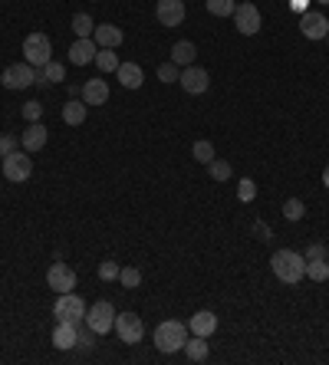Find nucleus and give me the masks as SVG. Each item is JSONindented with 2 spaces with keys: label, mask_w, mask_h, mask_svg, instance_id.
Listing matches in <instances>:
<instances>
[{
  "label": "nucleus",
  "mask_w": 329,
  "mask_h": 365,
  "mask_svg": "<svg viewBox=\"0 0 329 365\" xmlns=\"http://www.w3.org/2000/svg\"><path fill=\"white\" fill-rule=\"evenodd\" d=\"M326 43H329V36H326Z\"/></svg>",
  "instance_id": "c03bdc74"
},
{
  "label": "nucleus",
  "mask_w": 329,
  "mask_h": 365,
  "mask_svg": "<svg viewBox=\"0 0 329 365\" xmlns=\"http://www.w3.org/2000/svg\"><path fill=\"white\" fill-rule=\"evenodd\" d=\"M86 309L89 306L76 296L73 289L70 293H56V303H53V316L66 322H86Z\"/></svg>",
  "instance_id": "423d86ee"
},
{
  "label": "nucleus",
  "mask_w": 329,
  "mask_h": 365,
  "mask_svg": "<svg viewBox=\"0 0 329 365\" xmlns=\"http://www.w3.org/2000/svg\"><path fill=\"white\" fill-rule=\"evenodd\" d=\"M96 53H99V46H96V40H92V36H86V40H76V43L70 46V63H73V66L96 63Z\"/></svg>",
  "instance_id": "a211bd4d"
},
{
  "label": "nucleus",
  "mask_w": 329,
  "mask_h": 365,
  "mask_svg": "<svg viewBox=\"0 0 329 365\" xmlns=\"http://www.w3.org/2000/svg\"><path fill=\"white\" fill-rule=\"evenodd\" d=\"M17 145H20V138H14V135H0V158H7L10 152H17Z\"/></svg>",
  "instance_id": "4c0bfd02"
},
{
  "label": "nucleus",
  "mask_w": 329,
  "mask_h": 365,
  "mask_svg": "<svg viewBox=\"0 0 329 365\" xmlns=\"http://www.w3.org/2000/svg\"><path fill=\"white\" fill-rule=\"evenodd\" d=\"M70 27H73L76 40H86V36H92V33H96V20H92L89 14H76Z\"/></svg>",
  "instance_id": "cd10ccee"
},
{
  "label": "nucleus",
  "mask_w": 329,
  "mask_h": 365,
  "mask_svg": "<svg viewBox=\"0 0 329 365\" xmlns=\"http://www.w3.org/2000/svg\"><path fill=\"white\" fill-rule=\"evenodd\" d=\"M116 79H119L125 89H142L145 73H142V66H138V63H122L119 69H116Z\"/></svg>",
  "instance_id": "aec40b11"
},
{
  "label": "nucleus",
  "mask_w": 329,
  "mask_h": 365,
  "mask_svg": "<svg viewBox=\"0 0 329 365\" xmlns=\"http://www.w3.org/2000/svg\"><path fill=\"white\" fill-rule=\"evenodd\" d=\"M290 7H293L297 14H306V10H310V7H306V0H290Z\"/></svg>",
  "instance_id": "a19ab883"
},
{
  "label": "nucleus",
  "mask_w": 329,
  "mask_h": 365,
  "mask_svg": "<svg viewBox=\"0 0 329 365\" xmlns=\"http://www.w3.org/2000/svg\"><path fill=\"white\" fill-rule=\"evenodd\" d=\"M188 333L211 339V335L217 333V316H214L211 309H198L195 316H191V322H188Z\"/></svg>",
  "instance_id": "f3484780"
},
{
  "label": "nucleus",
  "mask_w": 329,
  "mask_h": 365,
  "mask_svg": "<svg viewBox=\"0 0 329 365\" xmlns=\"http://www.w3.org/2000/svg\"><path fill=\"white\" fill-rule=\"evenodd\" d=\"M46 287L53 289V293H70L76 289V270L70 263H50V270H46Z\"/></svg>",
  "instance_id": "1a4fd4ad"
},
{
  "label": "nucleus",
  "mask_w": 329,
  "mask_h": 365,
  "mask_svg": "<svg viewBox=\"0 0 329 365\" xmlns=\"http://www.w3.org/2000/svg\"><path fill=\"white\" fill-rule=\"evenodd\" d=\"M184 355H188V362H208V355H211L208 339H204V335H188Z\"/></svg>",
  "instance_id": "412c9836"
},
{
  "label": "nucleus",
  "mask_w": 329,
  "mask_h": 365,
  "mask_svg": "<svg viewBox=\"0 0 329 365\" xmlns=\"http://www.w3.org/2000/svg\"><path fill=\"white\" fill-rule=\"evenodd\" d=\"M96 66H99L103 73H116V69L122 66V60H119V53H116V49L99 46V53H96Z\"/></svg>",
  "instance_id": "393cba45"
},
{
  "label": "nucleus",
  "mask_w": 329,
  "mask_h": 365,
  "mask_svg": "<svg viewBox=\"0 0 329 365\" xmlns=\"http://www.w3.org/2000/svg\"><path fill=\"white\" fill-rule=\"evenodd\" d=\"M184 0H158L155 3V16H158V23H162L164 30H171V27H181L184 23Z\"/></svg>",
  "instance_id": "ddd939ff"
},
{
  "label": "nucleus",
  "mask_w": 329,
  "mask_h": 365,
  "mask_svg": "<svg viewBox=\"0 0 329 365\" xmlns=\"http://www.w3.org/2000/svg\"><path fill=\"white\" fill-rule=\"evenodd\" d=\"M119 283L125 289H135L138 283H142V270H138V267H122V270H119Z\"/></svg>",
  "instance_id": "2f4dec72"
},
{
  "label": "nucleus",
  "mask_w": 329,
  "mask_h": 365,
  "mask_svg": "<svg viewBox=\"0 0 329 365\" xmlns=\"http://www.w3.org/2000/svg\"><path fill=\"white\" fill-rule=\"evenodd\" d=\"M119 263H116V260H103V263H99V280H103V283H112V280H119Z\"/></svg>",
  "instance_id": "f704fd0d"
},
{
  "label": "nucleus",
  "mask_w": 329,
  "mask_h": 365,
  "mask_svg": "<svg viewBox=\"0 0 329 365\" xmlns=\"http://www.w3.org/2000/svg\"><path fill=\"white\" fill-rule=\"evenodd\" d=\"M116 306L109 303V300H99V303H92L89 309H86V326H89L96 335H105L116 329Z\"/></svg>",
  "instance_id": "20e7f679"
},
{
  "label": "nucleus",
  "mask_w": 329,
  "mask_h": 365,
  "mask_svg": "<svg viewBox=\"0 0 329 365\" xmlns=\"http://www.w3.org/2000/svg\"><path fill=\"white\" fill-rule=\"evenodd\" d=\"M303 214H306V204H303L299 198L284 201V217L286 221H303Z\"/></svg>",
  "instance_id": "72a5a7b5"
},
{
  "label": "nucleus",
  "mask_w": 329,
  "mask_h": 365,
  "mask_svg": "<svg viewBox=\"0 0 329 365\" xmlns=\"http://www.w3.org/2000/svg\"><path fill=\"white\" fill-rule=\"evenodd\" d=\"M92 346H96V333H92L89 326H83V322H79V335H76V349H79V352H92Z\"/></svg>",
  "instance_id": "473e14b6"
},
{
  "label": "nucleus",
  "mask_w": 329,
  "mask_h": 365,
  "mask_svg": "<svg viewBox=\"0 0 329 365\" xmlns=\"http://www.w3.org/2000/svg\"><path fill=\"white\" fill-rule=\"evenodd\" d=\"M92 40H96V46H109V49H116V46H122L125 33H122L116 23H96V33H92Z\"/></svg>",
  "instance_id": "6ab92c4d"
},
{
  "label": "nucleus",
  "mask_w": 329,
  "mask_h": 365,
  "mask_svg": "<svg viewBox=\"0 0 329 365\" xmlns=\"http://www.w3.org/2000/svg\"><path fill=\"white\" fill-rule=\"evenodd\" d=\"M23 60L30 63V66H36V69H43L46 63L53 60V43H50L46 33H30L23 40Z\"/></svg>",
  "instance_id": "39448f33"
},
{
  "label": "nucleus",
  "mask_w": 329,
  "mask_h": 365,
  "mask_svg": "<svg viewBox=\"0 0 329 365\" xmlns=\"http://www.w3.org/2000/svg\"><path fill=\"white\" fill-rule=\"evenodd\" d=\"M231 171H234V168H231V162H224V158H214V162L208 165V175L214 178V181H227Z\"/></svg>",
  "instance_id": "c756f323"
},
{
  "label": "nucleus",
  "mask_w": 329,
  "mask_h": 365,
  "mask_svg": "<svg viewBox=\"0 0 329 365\" xmlns=\"http://www.w3.org/2000/svg\"><path fill=\"white\" fill-rule=\"evenodd\" d=\"M116 335H119L125 346H138L142 335H145L142 316H138V313H119V316H116Z\"/></svg>",
  "instance_id": "6e6552de"
},
{
  "label": "nucleus",
  "mask_w": 329,
  "mask_h": 365,
  "mask_svg": "<svg viewBox=\"0 0 329 365\" xmlns=\"http://www.w3.org/2000/svg\"><path fill=\"white\" fill-rule=\"evenodd\" d=\"M46 135H50V132H46L43 122H30V125L23 129V135H20V145H23V152H30V155L40 152V148L46 145Z\"/></svg>",
  "instance_id": "dca6fc26"
},
{
  "label": "nucleus",
  "mask_w": 329,
  "mask_h": 365,
  "mask_svg": "<svg viewBox=\"0 0 329 365\" xmlns=\"http://www.w3.org/2000/svg\"><path fill=\"white\" fill-rule=\"evenodd\" d=\"M0 171H3V178H7V181H14V184L30 181V175H33L30 152H10L7 158H0Z\"/></svg>",
  "instance_id": "7ed1b4c3"
},
{
  "label": "nucleus",
  "mask_w": 329,
  "mask_h": 365,
  "mask_svg": "<svg viewBox=\"0 0 329 365\" xmlns=\"http://www.w3.org/2000/svg\"><path fill=\"white\" fill-rule=\"evenodd\" d=\"M234 27H237V33H244V36H257L260 27H264L260 10H257L254 3H237V10H234Z\"/></svg>",
  "instance_id": "f8f14e48"
},
{
  "label": "nucleus",
  "mask_w": 329,
  "mask_h": 365,
  "mask_svg": "<svg viewBox=\"0 0 329 365\" xmlns=\"http://www.w3.org/2000/svg\"><path fill=\"white\" fill-rule=\"evenodd\" d=\"M188 326L178 320H168V322H158V329H155V349L164 352V355H171V352H181L184 349V342H188Z\"/></svg>",
  "instance_id": "f03ea898"
},
{
  "label": "nucleus",
  "mask_w": 329,
  "mask_h": 365,
  "mask_svg": "<svg viewBox=\"0 0 329 365\" xmlns=\"http://www.w3.org/2000/svg\"><path fill=\"white\" fill-rule=\"evenodd\" d=\"M306 260H316V257H329V247L326 243H310L306 247V254H303Z\"/></svg>",
  "instance_id": "58836bf2"
},
{
  "label": "nucleus",
  "mask_w": 329,
  "mask_h": 365,
  "mask_svg": "<svg viewBox=\"0 0 329 365\" xmlns=\"http://www.w3.org/2000/svg\"><path fill=\"white\" fill-rule=\"evenodd\" d=\"M323 184H326V188H329V165L323 168Z\"/></svg>",
  "instance_id": "79ce46f5"
},
{
  "label": "nucleus",
  "mask_w": 329,
  "mask_h": 365,
  "mask_svg": "<svg viewBox=\"0 0 329 365\" xmlns=\"http://www.w3.org/2000/svg\"><path fill=\"white\" fill-rule=\"evenodd\" d=\"M191 158L201 162V165H211V162L217 158V152H214V145H211L208 138H198L195 145H191Z\"/></svg>",
  "instance_id": "bb28decb"
},
{
  "label": "nucleus",
  "mask_w": 329,
  "mask_h": 365,
  "mask_svg": "<svg viewBox=\"0 0 329 365\" xmlns=\"http://www.w3.org/2000/svg\"><path fill=\"white\" fill-rule=\"evenodd\" d=\"M204 7H208L211 16H234L237 0H204Z\"/></svg>",
  "instance_id": "c85d7f7f"
},
{
  "label": "nucleus",
  "mask_w": 329,
  "mask_h": 365,
  "mask_svg": "<svg viewBox=\"0 0 329 365\" xmlns=\"http://www.w3.org/2000/svg\"><path fill=\"white\" fill-rule=\"evenodd\" d=\"M254 234L260 237V241H270V237H273V230H270L264 221H254Z\"/></svg>",
  "instance_id": "ea45409f"
},
{
  "label": "nucleus",
  "mask_w": 329,
  "mask_h": 365,
  "mask_svg": "<svg viewBox=\"0 0 329 365\" xmlns=\"http://www.w3.org/2000/svg\"><path fill=\"white\" fill-rule=\"evenodd\" d=\"M178 76H181V66H175L171 60L158 66V79H162L164 86H168V82H178Z\"/></svg>",
  "instance_id": "c9c22d12"
},
{
  "label": "nucleus",
  "mask_w": 329,
  "mask_h": 365,
  "mask_svg": "<svg viewBox=\"0 0 329 365\" xmlns=\"http://www.w3.org/2000/svg\"><path fill=\"white\" fill-rule=\"evenodd\" d=\"M299 33L306 40H326L329 36V16L323 10H306L299 14Z\"/></svg>",
  "instance_id": "9d476101"
},
{
  "label": "nucleus",
  "mask_w": 329,
  "mask_h": 365,
  "mask_svg": "<svg viewBox=\"0 0 329 365\" xmlns=\"http://www.w3.org/2000/svg\"><path fill=\"white\" fill-rule=\"evenodd\" d=\"M254 198H257V181H254V178H240V184H237V201H240V204H251Z\"/></svg>",
  "instance_id": "7c9ffc66"
},
{
  "label": "nucleus",
  "mask_w": 329,
  "mask_h": 365,
  "mask_svg": "<svg viewBox=\"0 0 329 365\" xmlns=\"http://www.w3.org/2000/svg\"><path fill=\"white\" fill-rule=\"evenodd\" d=\"M313 3H319V7H329V0H313Z\"/></svg>",
  "instance_id": "37998d69"
},
{
  "label": "nucleus",
  "mask_w": 329,
  "mask_h": 365,
  "mask_svg": "<svg viewBox=\"0 0 329 365\" xmlns=\"http://www.w3.org/2000/svg\"><path fill=\"white\" fill-rule=\"evenodd\" d=\"M195 56H198V46L191 43V40H178V43L171 46V63L181 66V69H184V66H191Z\"/></svg>",
  "instance_id": "4be33fe9"
},
{
  "label": "nucleus",
  "mask_w": 329,
  "mask_h": 365,
  "mask_svg": "<svg viewBox=\"0 0 329 365\" xmlns=\"http://www.w3.org/2000/svg\"><path fill=\"white\" fill-rule=\"evenodd\" d=\"M306 276H310L313 283H326L329 280V257L306 260Z\"/></svg>",
  "instance_id": "a878e982"
},
{
  "label": "nucleus",
  "mask_w": 329,
  "mask_h": 365,
  "mask_svg": "<svg viewBox=\"0 0 329 365\" xmlns=\"http://www.w3.org/2000/svg\"><path fill=\"white\" fill-rule=\"evenodd\" d=\"M66 79V66L63 63H56V60H50L40 69V79H36V86H50V82H63Z\"/></svg>",
  "instance_id": "b1692460"
},
{
  "label": "nucleus",
  "mask_w": 329,
  "mask_h": 365,
  "mask_svg": "<svg viewBox=\"0 0 329 365\" xmlns=\"http://www.w3.org/2000/svg\"><path fill=\"white\" fill-rule=\"evenodd\" d=\"M76 335H79V322L56 320V329H53V346H56L60 352H73L76 349Z\"/></svg>",
  "instance_id": "4468645a"
},
{
  "label": "nucleus",
  "mask_w": 329,
  "mask_h": 365,
  "mask_svg": "<svg viewBox=\"0 0 329 365\" xmlns=\"http://www.w3.org/2000/svg\"><path fill=\"white\" fill-rule=\"evenodd\" d=\"M86 112H89V106H86L83 99H70V102L63 106V122H66V125H83V122H86Z\"/></svg>",
  "instance_id": "5701e85b"
},
{
  "label": "nucleus",
  "mask_w": 329,
  "mask_h": 365,
  "mask_svg": "<svg viewBox=\"0 0 329 365\" xmlns=\"http://www.w3.org/2000/svg\"><path fill=\"white\" fill-rule=\"evenodd\" d=\"M178 86L188 92V96H201V92H208V86H211V73L191 63V66H184V69H181Z\"/></svg>",
  "instance_id": "9b49d317"
},
{
  "label": "nucleus",
  "mask_w": 329,
  "mask_h": 365,
  "mask_svg": "<svg viewBox=\"0 0 329 365\" xmlns=\"http://www.w3.org/2000/svg\"><path fill=\"white\" fill-rule=\"evenodd\" d=\"M79 96H83L86 106H105V102H109V82H105V79H86Z\"/></svg>",
  "instance_id": "2eb2a0df"
},
{
  "label": "nucleus",
  "mask_w": 329,
  "mask_h": 365,
  "mask_svg": "<svg viewBox=\"0 0 329 365\" xmlns=\"http://www.w3.org/2000/svg\"><path fill=\"white\" fill-rule=\"evenodd\" d=\"M270 270L273 276L280 280V283H299L303 276H306V257L297 254V250H277L273 257H270Z\"/></svg>",
  "instance_id": "f257e3e1"
},
{
  "label": "nucleus",
  "mask_w": 329,
  "mask_h": 365,
  "mask_svg": "<svg viewBox=\"0 0 329 365\" xmlns=\"http://www.w3.org/2000/svg\"><path fill=\"white\" fill-rule=\"evenodd\" d=\"M20 112H23V119H27V122H40V115H43V106H40L36 99H30V102H23V109H20Z\"/></svg>",
  "instance_id": "e433bc0d"
},
{
  "label": "nucleus",
  "mask_w": 329,
  "mask_h": 365,
  "mask_svg": "<svg viewBox=\"0 0 329 365\" xmlns=\"http://www.w3.org/2000/svg\"><path fill=\"white\" fill-rule=\"evenodd\" d=\"M40 79V69L36 66H30V63H14V66H7L3 73H0V82L7 86V89H27V86H33Z\"/></svg>",
  "instance_id": "0eeeda50"
}]
</instances>
